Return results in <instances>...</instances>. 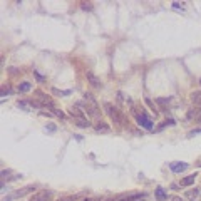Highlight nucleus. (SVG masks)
Masks as SVG:
<instances>
[{"instance_id":"1","label":"nucleus","mask_w":201,"mask_h":201,"mask_svg":"<svg viewBox=\"0 0 201 201\" xmlns=\"http://www.w3.org/2000/svg\"><path fill=\"white\" fill-rule=\"evenodd\" d=\"M84 100H85L84 111H87V112L91 114L92 117L99 119V117H100V112H99V104H97V100H96V97L91 94V92H85V94H84Z\"/></svg>"},{"instance_id":"2","label":"nucleus","mask_w":201,"mask_h":201,"mask_svg":"<svg viewBox=\"0 0 201 201\" xmlns=\"http://www.w3.org/2000/svg\"><path fill=\"white\" fill-rule=\"evenodd\" d=\"M132 114H134L136 123H138L139 126H142L144 129H153V121H151V117L142 109H139V107H132Z\"/></svg>"},{"instance_id":"3","label":"nucleus","mask_w":201,"mask_h":201,"mask_svg":"<svg viewBox=\"0 0 201 201\" xmlns=\"http://www.w3.org/2000/svg\"><path fill=\"white\" fill-rule=\"evenodd\" d=\"M104 107H106V112L109 114V117L112 121H116L117 124H121L123 123V116H121V112H119V109H117V107H114L112 104H104Z\"/></svg>"},{"instance_id":"4","label":"nucleus","mask_w":201,"mask_h":201,"mask_svg":"<svg viewBox=\"0 0 201 201\" xmlns=\"http://www.w3.org/2000/svg\"><path fill=\"white\" fill-rule=\"evenodd\" d=\"M69 114L72 117H75V121H87L85 119V116H84V112L81 111V107H69Z\"/></svg>"},{"instance_id":"5","label":"nucleus","mask_w":201,"mask_h":201,"mask_svg":"<svg viewBox=\"0 0 201 201\" xmlns=\"http://www.w3.org/2000/svg\"><path fill=\"white\" fill-rule=\"evenodd\" d=\"M35 97H37L39 100H40V104H42V106H49V107H54V106H52V102H50V97H49L47 94H44V92L37 91V92H35Z\"/></svg>"},{"instance_id":"6","label":"nucleus","mask_w":201,"mask_h":201,"mask_svg":"<svg viewBox=\"0 0 201 201\" xmlns=\"http://www.w3.org/2000/svg\"><path fill=\"white\" fill-rule=\"evenodd\" d=\"M85 75H87V81H89V84H91L92 87H96V89L100 87V81L97 79V75H94V74L91 72V70H87V72H85Z\"/></svg>"},{"instance_id":"7","label":"nucleus","mask_w":201,"mask_h":201,"mask_svg":"<svg viewBox=\"0 0 201 201\" xmlns=\"http://www.w3.org/2000/svg\"><path fill=\"white\" fill-rule=\"evenodd\" d=\"M188 168V163H169V169L173 173H181Z\"/></svg>"},{"instance_id":"8","label":"nucleus","mask_w":201,"mask_h":201,"mask_svg":"<svg viewBox=\"0 0 201 201\" xmlns=\"http://www.w3.org/2000/svg\"><path fill=\"white\" fill-rule=\"evenodd\" d=\"M50 195H52L50 191H40V193H37V195H35L30 201H49Z\"/></svg>"},{"instance_id":"9","label":"nucleus","mask_w":201,"mask_h":201,"mask_svg":"<svg viewBox=\"0 0 201 201\" xmlns=\"http://www.w3.org/2000/svg\"><path fill=\"white\" fill-rule=\"evenodd\" d=\"M191 100H193V102H195L198 107H201V91L191 92Z\"/></svg>"},{"instance_id":"10","label":"nucleus","mask_w":201,"mask_h":201,"mask_svg":"<svg viewBox=\"0 0 201 201\" xmlns=\"http://www.w3.org/2000/svg\"><path fill=\"white\" fill-rule=\"evenodd\" d=\"M195 179H196V174L186 176V178L181 179V186H189V184H193V183H195Z\"/></svg>"},{"instance_id":"11","label":"nucleus","mask_w":201,"mask_h":201,"mask_svg":"<svg viewBox=\"0 0 201 201\" xmlns=\"http://www.w3.org/2000/svg\"><path fill=\"white\" fill-rule=\"evenodd\" d=\"M156 198L159 199V201H166V199H168L166 191H164L163 188H157V189H156Z\"/></svg>"},{"instance_id":"12","label":"nucleus","mask_w":201,"mask_h":201,"mask_svg":"<svg viewBox=\"0 0 201 201\" xmlns=\"http://www.w3.org/2000/svg\"><path fill=\"white\" fill-rule=\"evenodd\" d=\"M30 89H32V85L28 84V82H24V84L19 85V89H17V91H19V92H28Z\"/></svg>"},{"instance_id":"13","label":"nucleus","mask_w":201,"mask_h":201,"mask_svg":"<svg viewBox=\"0 0 201 201\" xmlns=\"http://www.w3.org/2000/svg\"><path fill=\"white\" fill-rule=\"evenodd\" d=\"M35 188H32V186H27L25 189H19V191L15 193V196H24V195H27V193H30V191H34Z\"/></svg>"},{"instance_id":"14","label":"nucleus","mask_w":201,"mask_h":201,"mask_svg":"<svg viewBox=\"0 0 201 201\" xmlns=\"http://www.w3.org/2000/svg\"><path fill=\"white\" fill-rule=\"evenodd\" d=\"M198 195H199V191H198V189H191V191H188V193H186V198H189V199H195Z\"/></svg>"},{"instance_id":"15","label":"nucleus","mask_w":201,"mask_h":201,"mask_svg":"<svg viewBox=\"0 0 201 201\" xmlns=\"http://www.w3.org/2000/svg\"><path fill=\"white\" fill-rule=\"evenodd\" d=\"M50 109H52V112L55 114V116H59L60 119H66V114L62 112V111H59V109H55V107H50Z\"/></svg>"},{"instance_id":"16","label":"nucleus","mask_w":201,"mask_h":201,"mask_svg":"<svg viewBox=\"0 0 201 201\" xmlns=\"http://www.w3.org/2000/svg\"><path fill=\"white\" fill-rule=\"evenodd\" d=\"M117 97H119L121 100H124V102H129V104L132 102V100H131V97H127V96H124V92H119V94H117Z\"/></svg>"},{"instance_id":"17","label":"nucleus","mask_w":201,"mask_h":201,"mask_svg":"<svg viewBox=\"0 0 201 201\" xmlns=\"http://www.w3.org/2000/svg\"><path fill=\"white\" fill-rule=\"evenodd\" d=\"M96 131H109V126L100 123V124H97V126H96Z\"/></svg>"},{"instance_id":"18","label":"nucleus","mask_w":201,"mask_h":201,"mask_svg":"<svg viewBox=\"0 0 201 201\" xmlns=\"http://www.w3.org/2000/svg\"><path fill=\"white\" fill-rule=\"evenodd\" d=\"M52 92L57 96H69L70 94V91H57V89H52Z\"/></svg>"},{"instance_id":"19","label":"nucleus","mask_w":201,"mask_h":201,"mask_svg":"<svg viewBox=\"0 0 201 201\" xmlns=\"http://www.w3.org/2000/svg\"><path fill=\"white\" fill-rule=\"evenodd\" d=\"M136 198H139V199H141V198H144V196H141V195H131L129 198H123L121 201H132V199H136Z\"/></svg>"},{"instance_id":"20","label":"nucleus","mask_w":201,"mask_h":201,"mask_svg":"<svg viewBox=\"0 0 201 201\" xmlns=\"http://www.w3.org/2000/svg\"><path fill=\"white\" fill-rule=\"evenodd\" d=\"M75 124L81 126V127H89V126H91V123H89V121H75Z\"/></svg>"},{"instance_id":"21","label":"nucleus","mask_w":201,"mask_h":201,"mask_svg":"<svg viewBox=\"0 0 201 201\" xmlns=\"http://www.w3.org/2000/svg\"><path fill=\"white\" fill-rule=\"evenodd\" d=\"M173 124H174V121H173V119H168V123H163V124L159 126V129L166 127V126H173Z\"/></svg>"},{"instance_id":"22","label":"nucleus","mask_w":201,"mask_h":201,"mask_svg":"<svg viewBox=\"0 0 201 201\" xmlns=\"http://www.w3.org/2000/svg\"><path fill=\"white\" fill-rule=\"evenodd\" d=\"M34 74H35V77H37V79H39V81H44V77H42V75H40V74H39V72H37V70H35V72H34Z\"/></svg>"},{"instance_id":"23","label":"nucleus","mask_w":201,"mask_h":201,"mask_svg":"<svg viewBox=\"0 0 201 201\" xmlns=\"http://www.w3.org/2000/svg\"><path fill=\"white\" fill-rule=\"evenodd\" d=\"M193 134H201V129H195V131H191V136Z\"/></svg>"},{"instance_id":"24","label":"nucleus","mask_w":201,"mask_h":201,"mask_svg":"<svg viewBox=\"0 0 201 201\" xmlns=\"http://www.w3.org/2000/svg\"><path fill=\"white\" fill-rule=\"evenodd\" d=\"M173 201H183L181 198H173Z\"/></svg>"},{"instance_id":"25","label":"nucleus","mask_w":201,"mask_h":201,"mask_svg":"<svg viewBox=\"0 0 201 201\" xmlns=\"http://www.w3.org/2000/svg\"><path fill=\"white\" fill-rule=\"evenodd\" d=\"M199 84H201V79H199Z\"/></svg>"}]
</instances>
